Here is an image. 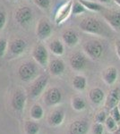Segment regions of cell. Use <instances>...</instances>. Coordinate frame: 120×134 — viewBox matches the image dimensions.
Here are the masks:
<instances>
[{
	"mask_svg": "<svg viewBox=\"0 0 120 134\" xmlns=\"http://www.w3.org/2000/svg\"><path fill=\"white\" fill-rule=\"evenodd\" d=\"M17 73L22 81L30 82L39 76V67L35 62L27 60L19 65Z\"/></svg>",
	"mask_w": 120,
	"mask_h": 134,
	"instance_id": "6da1fadb",
	"label": "cell"
},
{
	"mask_svg": "<svg viewBox=\"0 0 120 134\" xmlns=\"http://www.w3.org/2000/svg\"><path fill=\"white\" fill-rule=\"evenodd\" d=\"M82 49L87 57L92 60H99L104 51L102 44L97 40H89L85 41L82 45Z\"/></svg>",
	"mask_w": 120,
	"mask_h": 134,
	"instance_id": "7a4b0ae2",
	"label": "cell"
},
{
	"mask_svg": "<svg viewBox=\"0 0 120 134\" xmlns=\"http://www.w3.org/2000/svg\"><path fill=\"white\" fill-rule=\"evenodd\" d=\"M79 27L82 31L89 34L100 35L103 31V27L100 21L94 17H86L82 19L79 23Z\"/></svg>",
	"mask_w": 120,
	"mask_h": 134,
	"instance_id": "3957f363",
	"label": "cell"
},
{
	"mask_svg": "<svg viewBox=\"0 0 120 134\" xmlns=\"http://www.w3.org/2000/svg\"><path fill=\"white\" fill-rule=\"evenodd\" d=\"M32 55L36 64L42 67H47L49 64V52L42 43L39 42L34 45L32 51Z\"/></svg>",
	"mask_w": 120,
	"mask_h": 134,
	"instance_id": "277c9868",
	"label": "cell"
},
{
	"mask_svg": "<svg viewBox=\"0 0 120 134\" xmlns=\"http://www.w3.org/2000/svg\"><path fill=\"white\" fill-rule=\"evenodd\" d=\"M49 82V76L47 74H40L36 79L32 81V83L30 87V95L32 98H38L40 97Z\"/></svg>",
	"mask_w": 120,
	"mask_h": 134,
	"instance_id": "5b68a950",
	"label": "cell"
},
{
	"mask_svg": "<svg viewBox=\"0 0 120 134\" xmlns=\"http://www.w3.org/2000/svg\"><path fill=\"white\" fill-rule=\"evenodd\" d=\"M53 29L51 23L47 17H42L39 20L36 26V36L40 40H46L51 36Z\"/></svg>",
	"mask_w": 120,
	"mask_h": 134,
	"instance_id": "8992f818",
	"label": "cell"
},
{
	"mask_svg": "<svg viewBox=\"0 0 120 134\" xmlns=\"http://www.w3.org/2000/svg\"><path fill=\"white\" fill-rule=\"evenodd\" d=\"M33 12L30 7L27 5L19 6L14 12V20L21 26H25L32 21Z\"/></svg>",
	"mask_w": 120,
	"mask_h": 134,
	"instance_id": "52a82bcc",
	"label": "cell"
},
{
	"mask_svg": "<svg viewBox=\"0 0 120 134\" xmlns=\"http://www.w3.org/2000/svg\"><path fill=\"white\" fill-rule=\"evenodd\" d=\"M26 100H27V96L24 90H23L22 88H17L13 94L12 99H11V105L15 111L22 112L25 107Z\"/></svg>",
	"mask_w": 120,
	"mask_h": 134,
	"instance_id": "ba28073f",
	"label": "cell"
},
{
	"mask_svg": "<svg viewBox=\"0 0 120 134\" xmlns=\"http://www.w3.org/2000/svg\"><path fill=\"white\" fill-rule=\"evenodd\" d=\"M26 48H27V42L23 38H14L11 40L7 47V50H9L10 55L14 57L23 55Z\"/></svg>",
	"mask_w": 120,
	"mask_h": 134,
	"instance_id": "9c48e42d",
	"label": "cell"
},
{
	"mask_svg": "<svg viewBox=\"0 0 120 134\" xmlns=\"http://www.w3.org/2000/svg\"><path fill=\"white\" fill-rule=\"evenodd\" d=\"M62 100V93L56 87L50 88L45 92L44 102L48 107H54L58 105Z\"/></svg>",
	"mask_w": 120,
	"mask_h": 134,
	"instance_id": "30bf717a",
	"label": "cell"
},
{
	"mask_svg": "<svg viewBox=\"0 0 120 134\" xmlns=\"http://www.w3.org/2000/svg\"><path fill=\"white\" fill-rule=\"evenodd\" d=\"M72 5H73V0H68L66 3H65L63 5H61L55 14V23L56 25L62 24L71 14Z\"/></svg>",
	"mask_w": 120,
	"mask_h": 134,
	"instance_id": "8fae6325",
	"label": "cell"
},
{
	"mask_svg": "<svg viewBox=\"0 0 120 134\" xmlns=\"http://www.w3.org/2000/svg\"><path fill=\"white\" fill-rule=\"evenodd\" d=\"M69 64H70L71 68L75 71H82L86 67L87 65V59L86 57L84 54L80 53V52H75V53L72 54L69 58Z\"/></svg>",
	"mask_w": 120,
	"mask_h": 134,
	"instance_id": "7c38bea8",
	"label": "cell"
},
{
	"mask_svg": "<svg viewBox=\"0 0 120 134\" xmlns=\"http://www.w3.org/2000/svg\"><path fill=\"white\" fill-rule=\"evenodd\" d=\"M104 19L113 29H120V12L116 10H108L103 14Z\"/></svg>",
	"mask_w": 120,
	"mask_h": 134,
	"instance_id": "4fadbf2b",
	"label": "cell"
},
{
	"mask_svg": "<svg viewBox=\"0 0 120 134\" xmlns=\"http://www.w3.org/2000/svg\"><path fill=\"white\" fill-rule=\"evenodd\" d=\"M120 102V90L118 88H114L110 90L105 101V107L111 110L113 107H117Z\"/></svg>",
	"mask_w": 120,
	"mask_h": 134,
	"instance_id": "5bb4252c",
	"label": "cell"
},
{
	"mask_svg": "<svg viewBox=\"0 0 120 134\" xmlns=\"http://www.w3.org/2000/svg\"><path fill=\"white\" fill-rule=\"evenodd\" d=\"M89 130V124L84 120H76L69 127L70 134H86Z\"/></svg>",
	"mask_w": 120,
	"mask_h": 134,
	"instance_id": "9a60e30c",
	"label": "cell"
},
{
	"mask_svg": "<svg viewBox=\"0 0 120 134\" xmlns=\"http://www.w3.org/2000/svg\"><path fill=\"white\" fill-rule=\"evenodd\" d=\"M48 65H49L50 73L52 75H54V76L61 75L65 72V62L62 59H59V58H55V59L51 60Z\"/></svg>",
	"mask_w": 120,
	"mask_h": 134,
	"instance_id": "2e32d148",
	"label": "cell"
},
{
	"mask_svg": "<svg viewBox=\"0 0 120 134\" xmlns=\"http://www.w3.org/2000/svg\"><path fill=\"white\" fill-rule=\"evenodd\" d=\"M62 40L66 46L73 47H75L79 42V36L73 30H65L62 33Z\"/></svg>",
	"mask_w": 120,
	"mask_h": 134,
	"instance_id": "e0dca14e",
	"label": "cell"
},
{
	"mask_svg": "<svg viewBox=\"0 0 120 134\" xmlns=\"http://www.w3.org/2000/svg\"><path fill=\"white\" fill-rule=\"evenodd\" d=\"M102 78H103L104 81L108 84V85H112L115 83L117 78V70L114 66H109L102 73Z\"/></svg>",
	"mask_w": 120,
	"mask_h": 134,
	"instance_id": "ac0fdd59",
	"label": "cell"
},
{
	"mask_svg": "<svg viewBox=\"0 0 120 134\" xmlns=\"http://www.w3.org/2000/svg\"><path fill=\"white\" fill-rule=\"evenodd\" d=\"M65 119V113L63 110L56 109L53 111L49 116V124L51 126H58L62 124Z\"/></svg>",
	"mask_w": 120,
	"mask_h": 134,
	"instance_id": "d6986e66",
	"label": "cell"
},
{
	"mask_svg": "<svg viewBox=\"0 0 120 134\" xmlns=\"http://www.w3.org/2000/svg\"><path fill=\"white\" fill-rule=\"evenodd\" d=\"M104 92L100 88H91L89 92V98L91 101V103L95 104V105H99L104 100Z\"/></svg>",
	"mask_w": 120,
	"mask_h": 134,
	"instance_id": "ffe728a7",
	"label": "cell"
},
{
	"mask_svg": "<svg viewBox=\"0 0 120 134\" xmlns=\"http://www.w3.org/2000/svg\"><path fill=\"white\" fill-rule=\"evenodd\" d=\"M49 48L56 55H62L65 52V46L61 40L55 38L49 44Z\"/></svg>",
	"mask_w": 120,
	"mask_h": 134,
	"instance_id": "44dd1931",
	"label": "cell"
},
{
	"mask_svg": "<svg viewBox=\"0 0 120 134\" xmlns=\"http://www.w3.org/2000/svg\"><path fill=\"white\" fill-rule=\"evenodd\" d=\"M78 1L84 6L86 10L93 11V12H100L103 10V6L96 2L91 1V0H78Z\"/></svg>",
	"mask_w": 120,
	"mask_h": 134,
	"instance_id": "7402d4cb",
	"label": "cell"
},
{
	"mask_svg": "<svg viewBox=\"0 0 120 134\" xmlns=\"http://www.w3.org/2000/svg\"><path fill=\"white\" fill-rule=\"evenodd\" d=\"M30 114L33 120L38 121V120H40V119L43 117V115H44V110H43L42 107H41L40 105L35 104V105H32V108H30Z\"/></svg>",
	"mask_w": 120,
	"mask_h": 134,
	"instance_id": "603a6c76",
	"label": "cell"
},
{
	"mask_svg": "<svg viewBox=\"0 0 120 134\" xmlns=\"http://www.w3.org/2000/svg\"><path fill=\"white\" fill-rule=\"evenodd\" d=\"M73 86L77 90H84L87 86L86 78L82 75H76L73 79Z\"/></svg>",
	"mask_w": 120,
	"mask_h": 134,
	"instance_id": "cb8c5ba5",
	"label": "cell"
},
{
	"mask_svg": "<svg viewBox=\"0 0 120 134\" xmlns=\"http://www.w3.org/2000/svg\"><path fill=\"white\" fill-rule=\"evenodd\" d=\"M24 131L26 134H38L40 131V125L33 121H26Z\"/></svg>",
	"mask_w": 120,
	"mask_h": 134,
	"instance_id": "d4e9b609",
	"label": "cell"
},
{
	"mask_svg": "<svg viewBox=\"0 0 120 134\" xmlns=\"http://www.w3.org/2000/svg\"><path fill=\"white\" fill-rule=\"evenodd\" d=\"M72 107L76 111H82L86 108V102L84 98L79 96L74 97L72 98Z\"/></svg>",
	"mask_w": 120,
	"mask_h": 134,
	"instance_id": "484cf974",
	"label": "cell"
},
{
	"mask_svg": "<svg viewBox=\"0 0 120 134\" xmlns=\"http://www.w3.org/2000/svg\"><path fill=\"white\" fill-rule=\"evenodd\" d=\"M85 7L79 1L73 2V5H72V9H71V14L73 15H79L81 14H84L85 13Z\"/></svg>",
	"mask_w": 120,
	"mask_h": 134,
	"instance_id": "4316f807",
	"label": "cell"
},
{
	"mask_svg": "<svg viewBox=\"0 0 120 134\" xmlns=\"http://www.w3.org/2000/svg\"><path fill=\"white\" fill-rule=\"evenodd\" d=\"M6 20H7L6 11L4 8L3 5H0V31L5 28V26L6 24Z\"/></svg>",
	"mask_w": 120,
	"mask_h": 134,
	"instance_id": "83f0119b",
	"label": "cell"
},
{
	"mask_svg": "<svg viewBox=\"0 0 120 134\" xmlns=\"http://www.w3.org/2000/svg\"><path fill=\"white\" fill-rule=\"evenodd\" d=\"M8 47V41L5 38H0V58L4 57L7 51Z\"/></svg>",
	"mask_w": 120,
	"mask_h": 134,
	"instance_id": "f1b7e54d",
	"label": "cell"
},
{
	"mask_svg": "<svg viewBox=\"0 0 120 134\" xmlns=\"http://www.w3.org/2000/svg\"><path fill=\"white\" fill-rule=\"evenodd\" d=\"M52 0H33V3L41 9H48L51 5Z\"/></svg>",
	"mask_w": 120,
	"mask_h": 134,
	"instance_id": "f546056e",
	"label": "cell"
},
{
	"mask_svg": "<svg viewBox=\"0 0 120 134\" xmlns=\"http://www.w3.org/2000/svg\"><path fill=\"white\" fill-rule=\"evenodd\" d=\"M110 114L111 117L114 119L116 122H120V110L117 105L110 110Z\"/></svg>",
	"mask_w": 120,
	"mask_h": 134,
	"instance_id": "4dcf8cb0",
	"label": "cell"
},
{
	"mask_svg": "<svg viewBox=\"0 0 120 134\" xmlns=\"http://www.w3.org/2000/svg\"><path fill=\"white\" fill-rule=\"evenodd\" d=\"M105 124H106L107 128L108 130H110V131H114V130L117 129V122H115V120L111 117V116L107 117L105 121Z\"/></svg>",
	"mask_w": 120,
	"mask_h": 134,
	"instance_id": "1f68e13d",
	"label": "cell"
},
{
	"mask_svg": "<svg viewBox=\"0 0 120 134\" xmlns=\"http://www.w3.org/2000/svg\"><path fill=\"white\" fill-rule=\"evenodd\" d=\"M93 134H103L104 132V126L102 124H99V122H95L92 125V128H91Z\"/></svg>",
	"mask_w": 120,
	"mask_h": 134,
	"instance_id": "d6a6232c",
	"label": "cell"
},
{
	"mask_svg": "<svg viewBox=\"0 0 120 134\" xmlns=\"http://www.w3.org/2000/svg\"><path fill=\"white\" fill-rule=\"evenodd\" d=\"M107 119V115L105 111H100L95 116V122H99V124H103L105 122Z\"/></svg>",
	"mask_w": 120,
	"mask_h": 134,
	"instance_id": "836d02e7",
	"label": "cell"
},
{
	"mask_svg": "<svg viewBox=\"0 0 120 134\" xmlns=\"http://www.w3.org/2000/svg\"><path fill=\"white\" fill-rule=\"evenodd\" d=\"M115 47H116V52H117V57H118L120 59V40H116Z\"/></svg>",
	"mask_w": 120,
	"mask_h": 134,
	"instance_id": "e575fe53",
	"label": "cell"
},
{
	"mask_svg": "<svg viewBox=\"0 0 120 134\" xmlns=\"http://www.w3.org/2000/svg\"><path fill=\"white\" fill-rule=\"evenodd\" d=\"M98 1L100 2V3H102V4H108L111 2V0H98Z\"/></svg>",
	"mask_w": 120,
	"mask_h": 134,
	"instance_id": "d590c367",
	"label": "cell"
},
{
	"mask_svg": "<svg viewBox=\"0 0 120 134\" xmlns=\"http://www.w3.org/2000/svg\"><path fill=\"white\" fill-rule=\"evenodd\" d=\"M115 134H120V128H118V129H116Z\"/></svg>",
	"mask_w": 120,
	"mask_h": 134,
	"instance_id": "8d00e7d4",
	"label": "cell"
},
{
	"mask_svg": "<svg viewBox=\"0 0 120 134\" xmlns=\"http://www.w3.org/2000/svg\"><path fill=\"white\" fill-rule=\"evenodd\" d=\"M114 2L117 4V5H118L120 6V0H114Z\"/></svg>",
	"mask_w": 120,
	"mask_h": 134,
	"instance_id": "74e56055",
	"label": "cell"
},
{
	"mask_svg": "<svg viewBox=\"0 0 120 134\" xmlns=\"http://www.w3.org/2000/svg\"><path fill=\"white\" fill-rule=\"evenodd\" d=\"M7 1H12V0H7Z\"/></svg>",
	"mask_w": 120,
	"mask_h": 134,
	"instance_id": "f35d334b",
	"label": "cell"
},
{
	"mask_svg": "<svg viewBox=\"0 0 120 134\" xmlns=\"http://www.w3.org/2000/svg\"><path fill=\"white\" fill-rule=\"evenodd\" d=\"M119 107V110H120V105H119V107Z\"/></svg>",
	"mask_w": 120,
	"mask_h": 134,
	"instance_id": "ab89813d",
	"label": "cell"
}]
</instances>
